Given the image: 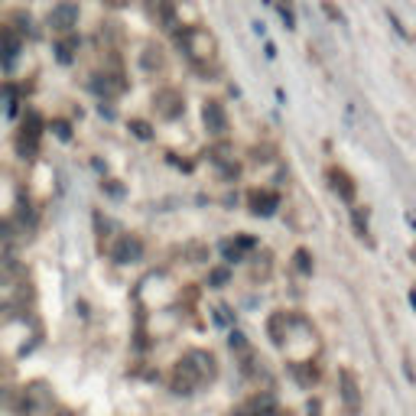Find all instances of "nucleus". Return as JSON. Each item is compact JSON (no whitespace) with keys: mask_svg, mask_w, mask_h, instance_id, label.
Returning <instances> with one entry per match:
<instances>
[{"mask_svg":"<svg viewBox=\"0 0 416 416\" xmlns=\"http://www.w3.org/2000/svg\"><path fill=\"white\" fill-rule=\"evenodd\" d=\"M140 254H143V244L133 235L117 237V244H114V260L117 264H133V260H140Z\"/></svg>","mask_w":416,"mask_h":416,"instance_id":"423d86ee","label":"nucleus"},{"mask_svg":"<svg viewBox=\"0 0 416 416\" xmlns=\"http://www.w3.org/2000/svg\"><path fill=\"white\" fill-rule=\"evenodd\" d=\"M147 13L166 29L176 27V3L172 0H147Z\"/></svg>","mask_w":416,"mask_h":416,"instance_id":"6e6552de","label":"nucleus"},{"mask_svg":"<svg viewBox=\"0 0 416 416\" xmlns=\"http://www.w3.org/2000/svg\"><path fill=\"white\" fill-rule=\"evenodd\" d=\"M143 66H147V68H160V66H163L160 49H156V46H150V49H147V52H143Z\"/></svg>","mask_w":416,"mask_h":416,"instance_id":"f8f14e48","label":"nucleus"},{"mask_svg":"<svg viewBox=\"0 0 416 416\" xmlns=\"http://www.w3.org/2000/svg\"><path fill=\"white\" fill-rule=\"evenodd\" d=\"M215 374H218L215 358H211L208 351H189L186 358L176 361V368H172V374H170V387L176 390V394H195V390H199L202 384H208Z\"/></svg>","mask_w":416,"mask_h":416,"instance_id":"f257e3e1","label":"nucleus"},{"mask_svg":"<svg viewBox=\"0 0 416 416\" xmlns=\"http://www.w3.org/2000/svg\"><path fill=\"white\" fill-rule=\"evenodd\" d=\"M133 131H137V137H150V127L140 121H133Z\"/></svg>","mask_w":416,"mask_h":416,"instance_id":"ddd939ff","label":"nucleus"},{"mask_svg":"<svg viewBox=\"0 0 416 416\" xmlns=\"http://www.w3.org/2000/svg\"><path fill=\"white\" fill-rule=\"evenodd\" d=\"M75 17H78L75 3H62V7H56V13L49 17V23H52L56 29H72L75 27Z\"/></svg>","mask_w":416,"mask_h":416,"instance_id":"9d476101","label":"nucleus"},{"mask_svg":"<svg viewBox=\"0 0 416 416\" xmlns=\"http://www.w3.org/2000/svg\"><path fill=\"white\" fill-rule=\"evenodd\" d=\"M247 205H251L254 215H274V208L280 205V195L270 192V189H254L247 195Z\"/></svg>","mask_w":416,"mask_h":416,"instance_id":"0eeeda50","label":"nucleus"},{"mask_svg":"<svg viewBox=\"0 0 416 416\" xmlns=\"http://www.w3.org/2000/svg\"><path fill=\"white\" fill-rule=\"evenodd\" d=\"M329 182H332V189L339 192L345 202H355V192H358V189H355V179H351L341 166H332V170H329Z\"/></svg>","mask_w":416,"mask_h":416,"instance_id":"1a4fd4ad","label":"nucleus"},{"mask_svg":"<svg viewBox=\"0 0 416 416\" xmlns=\"http://www.w3.org/2000/svg\"><path fill=\"white\" fill-rule=\"evenodd\" d=\"M202 121H205V131L211 133V137H225L228 133V114H225V104L221 101H205Z\"/></svg>","mask_w":416,"mask_h":416,"instance_id":"20e7f679","label":"nucleus"},{"mask_svg":"<svg viewBox=\"0 0 416 416\" xmlns=\"http://www.w3.org/2000/svg\"><path fill=\"white\" fill-rule=\"evenodd\" d=\"M10 235V221H0V241Z\"/></svg>","mask_w":416,"mask_h":416,"instance_id":"4468645a","label":"nucleus"},{"mask_svg":"<svg viewBox=\"0 0 416 416\" xmlns=\"http://www.w3.org/2000/svg\"><path fill=\"white\" fill-rule=\"evenodd\" d=\"M179 46L192 59V66L202 72H215L218 68V39L202 27H186L179 33Z\"/></svg>","mask_w":416,"mask_h":416,"instance_id":"f03ea898","label":"nucleus"},{"mask_svg":"<svg viewBox=\"0 0 416 416\" xmlns=\"http://www.w3.org/2000/svg\"><path fill=\"white\" fill-rule=\"evenodd\" d=\"M153 104H156V114L166 117V121H176V117L182 114V107H186V101H182V95L176 91V88H163V91H156Z\"/></svg>","mask_w":416,"mask_h":416,"instance_id":"7ed1b4c3","label":"nucleus"},{"mask_svg":"<svg viewBox=\"0 0 416 416\" xmlns=\"http://www.w3.org/2000/svg\"><path fill=\"white\" fill-rule=\"evenodd\" d=\"M339 380H341V400H345L348 413H358V410H361V387H358V378H355L351 371H341Z\"/></svg>","mask_w":416,"mask_h":416,"instance_id":"39448f33","label":"nucleus"},{"mask_svg":"<svg viewBox=\"0 0 416 416\" xmlns=\"http://www.w3.org/2000/svg\"><path fill=\"white\" fill-rule=\"evenodd\" d=\"M91 88H95L98 95H117V91H121V82H114V78H107V75H98L95 82H91Z\"/></svg>","mask_w":416,"mask_h":416,"instance_id":"9b49d317","label":"nucleus"},{"mask_svg":"<svg viewBox=\"0 0 416 416\" xmlns=\"http://www.w3.org/2000/svg\"><path fill=\"white\" fill-rule=\"evenodd\" d=\"M59 416H72V413H68V410H66V413H59Z\"/></svg>","mask_w":416,"mask_h":416,"instance_id":"dca6fc26","label":"nucleus"},{"mask_svg":"<svg viewBox=\"0 0 416 416\" xmlns=\"http://www.w3.org/2000/svg\"><path fill=\"white\" fill-rule=\"evenodd\" d=\"M3 283H7V280H3V274H0V286H3Z\"/></svg>","mask_w":416,"mask_h":416,"instance_id":"2eb2a0df","label":"nucleus"}]
</instances>
